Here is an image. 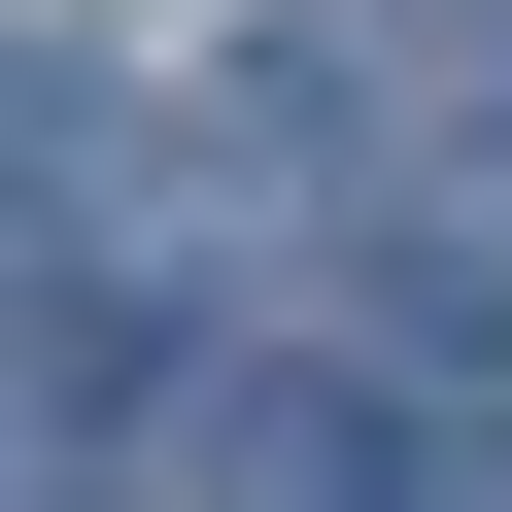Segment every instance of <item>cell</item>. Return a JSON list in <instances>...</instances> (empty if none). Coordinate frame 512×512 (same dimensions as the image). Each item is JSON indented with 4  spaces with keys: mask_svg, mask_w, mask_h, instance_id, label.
<instances>
[{
    "mask_svg": "<svg viewBox=\"0 0 512 512\" xmlns=\"http://www.w3.org/2000/svg\"><path fill=\"white\" fill-rule=\"evenodd\" d=\"M444 103H478V137H512V0H444Z\"/></svg>",
    "mask_w": 512,
    "mask_h": 512,
    "instance_id": "obj_1",
    "label": "cell"
}]
</instances>
